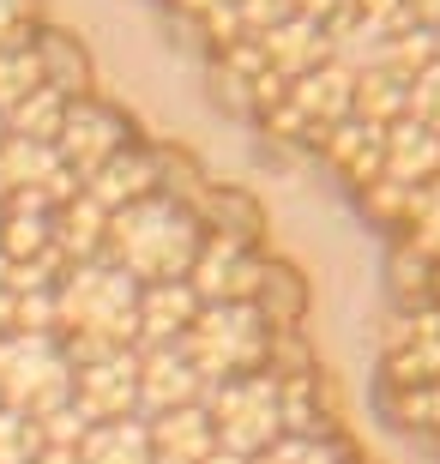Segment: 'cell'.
<instances>
[{
  "label": "cell",
  "mask_w": 440,
  "mask_h": 464,
  "mask_svg": "<svg viewBox=\"0 0 440 464\" xmlns=\"http://www.w3.org/2000/svg\"><path fill=\"white\" fill-rule=\"evenodd\" d=\"M139 332V284L109 259L67 266L54 284V338L67 356H103V350H133Z\"/></svg>",
  "instance_id": "6da1fadb"
},
{
  "label": "cell",
  "mask_w": 440,
  "mask_h": 464,
  "mask_svg": "<svg viewBox=\"0 0 440 464\" xmlns=\"http://www.w3.org/2000/svg\"><path fill=\"white\" fill-rule=\"evenodd\" d=\"M200 241H205V229L193 218V206H175V199L152 193V199H139V206L109 218L103 259L121 266L139 290L145 284H181L193 272V259H200Z\"/></svg>",
  "instance_id": "7a4b0ae2"
},
{
  "label": "cell",
  "mask_w": 440,
  "mask_h": 464,
  "mask_svg": "<svg viewBox=\"0 0 440 464\" xmlns=\"http://www.w3.org/2000/svg\"><path fill=\"white\" fill-rule=\"evenodd\" d=\"M175 350L200 368L205 386H223V380H241V374H266L271 326L259 320L254 302H205Z\"/></svg>",
  "instance_id": "3957f363"
},
{
  "label": "cell",
  "mask_w": 440,
  "mask_h": 464,
  "mask_svg": "<svg viewBox=\"0 0 440 464\" xmlns=\"http://www.w3.org/2000/svg\"><path fill=\"white\" fill-rule=\"evenodd\" d=\"M73 398V356L54 332H6L0 338V404L18 416H49Z\"/></svg>",
  "instance_id": "277c9868"
},
{
  "label": "cell",
  "mask_w": 440,
  "mask_h": 464,
  "mask_svg": "<svg viewBox=\"0 0 440 464\" xmlns=\"http://www.w3.org/2000/svg\"><path fill=\"white\" fill-rule=\"evenodd\" d=\"M205 416L223 452L236 459H259V452L284 434V386L271 374H241L205 392Z\"/></svg>",
  "instance_id": "5b68a950"
},
{
  "label": "cell",
  "mask_w": 440,
  "mask_h": 464,
  "mask_svg": "<svg viewBox=\"0 0 440 464\" xmlns=\"http://www.w3.org/2000/svg\"><path fill=\"white\" fill-rule=\"evenodd\" d=\"M127 145H133V127H127V115H121L115 103H103V97L67 103L61 133H54V157H61V169H67L73 181L97 175L103 163H109L115 151H127Z\"/></svg>",
  "instance_id": "8992f818"
},
{
  "label": "cell",
  "mask_w": 440,
  "mask_h": 464,
  "mask_svg": "<svg viewBox=\"0 0 440 464\" xmlns=\"http://www.w3.org/2000/svg\"><path fill=\"white\" fill-rule=\"evenodd\" d=\"M73 411L97 422H121L139 416V356L133 350H103V356L73 362Z\"/></svg>",
  "instance_id": "52a82bcc"
},
{
  "label": "cell",
  "mask_w": 440,
  "mask_h": 464,
  "mask_svg": "<svg viewBox=\"0 0 440 464\" xmlns=\"http://www.w3.org/2000/svg\"><path fill=\"white\" fill-rule=\"evenodd\" d=\"M259 266H266V259L254 254V241L205 236L200 259H193V272H187V290L200 295V308H205V302H254Z\"/></svg>",
  "instance_id": "ba28073f"
},
{
  "label": "cell",
  "mask_w": 440,
  "mask_h": 464,
  "mask_svg": "<svg viewBox=\"0 0 440 464\" xmlns=\"http://www.w3.org/2000/svg\"><path fill=\"white\" fill-rule=\"evenodd\" d=\"M139 356V416H163V411H181V404H205V386L200 368L181 356V350H133Z\"/></svg>",
  "instance_id": "9c48e42d"
},
{
  "label": "cell",
  "mask_w": 440,
  "mask_h": 464,
  "mask_svg": "<svg viewBox=\"0 0 440 464\" xmlns=\"http://www.w3.org/2000/svg\"><path fill=\"white\" fill-rule=\"evenodd\" d=\"M79 193H85L103 218H115V211L139 206V199H152V193H157V151L127 145V151H115L97 175H85V181H79Z\"/></svg>",
  "instance_id": "30bf717a"
},
{
  "label": "cell",
  "mask_w": 440,
  "mask_h": 464,
  "mask_svg": "<svg viewBox=\"0 0 440 464\" xmlns=\"http://www.w3.org/2000/svg\"><path fill=\"white\" fill-rule=\"evenodd\" d=\"M200 314V295L181 284H145L139 290V332H133V350H175Z\"/></svg>",
  "instance_id": "8fae6325"
},
{
  "label": "cell",
  "mask_w": 440,
  "mask_h": 464,
  "mask_svg": "<svg viewBox=\"0 0 440 464\" xmlns=\"http://www.w3.org/2000/svg\"><path fill=\"white\" fill-rule=\"evenodd\" d=\"M139 422H145V440H152L157 464H205L211 452H218V434H211L205 404H181V411L139 416Z\"/></svg>",
  "instance_id": "7c38bea8"
},
{
  "label": "cell",
  "mask_w": 440,
  "mask_h": 464,
  "mask_svg": "<svg viewBox=\"0 0 440 464\" xmlns=\"http://www.w3.org/2000/svg\"><path fill=\"white\" fill-rule=\"evenodd\" d=\"M31 54H36V67H43V85H49L54 97H67V103L91 97V72H97V61H91V49H85V43H79L73 31L36 24Z\"/></svg>",
  "instance_id": "4fadbf2b"
},
{
  "label": "cell",
  "mask_w": 440,
  "mask_h": 464,
  "mask_svg": "<svg viewBox=\"0 0 440 464\" xmlns=\"http://www.w3.org/2000/svg\"><path fill=\"white\" fill-rule=\"evenodd\" d=\"M259 43H266V61L278 72H296V79H302V72H314L326 61V31L320 24H314V18H302V13H278L266 24V36H259Z\"/></svg>",
  "instance_id": "5bb4252c"
},
{
  "label": "cell",
  "mask_w": 440,
  "mask_h": 464,
  "mask_svg": "<svg viewBox=\"0 0 440 464\" xmlns=\"http://www.w3.org/2000/svg\"><path fill=\"white\" fill-rule=\"evenodd\" d=\"M79 464H157L152 440H145V422L139 416H121V422H97L79 440Z\"/></svg>",
  "instance_id": "9a60e30c"
},
{
  "label": "cell",
  "mask_w": 440,
  "mask_h": 464,
  "mask_svg": "<svg viewBox=\"0 0 440 464\" xmlns=\"http://www.w3.org/2000/svg\"><path fill=\"white\" fill-rule=\"evenodd\" d=\"M36 91H43V67H36L31 43H18V49H0V115H13L18 103H31Z\"/></svg>",
  "instance_id": "2e32d148"
},
{
  "label": "cell",
  "mask_w": 440,
  "mask_h": 464,
  "mask_svg": "<svg viewBox=\"0 0 440 464\" xmlns=\"http://www.w3.org/2000/svg\"><path fill=\"white\" fill-rule=\"evenodd\" d=\"M248 464H344V452L332 447L326 434H278V440Z\"/></svg>",
  "instance_id": "e0dca14e"
},
{
  "label": "cell",
  "mask_w": 440,
  "mask_h": 464,
  "mask_svg": "<svg viewBox=\"0 0 440 464\" xmlns=\"http://www.w3.org/2000/svg\"><path fill=\"white\" fill-rule=\"evenodd\" d=\"M36 452H43V440H36V422L0 404V464H31Z\"/></svg>",
  "instance_id": "ac0fdd59"
},
{
  "label": "cell",
  "mask_w": 440,
  "mask_h": 464,
  "mask_svg": "<svg viewBox=\"0 0 440 464\" xmlns=\"http://www.w3.org/2000/svg\"><path fill=\"white\" fill-rule=\"evenodd\" d=\"M36 36V0H0V49H18Z\"/></svg>",
  "instance_id": "d6986e66"
},
{
  "label": "cell",
  "mask_w": 440,
  "mask_h": 464,
  "mask_svg": "<svg viewBox=\"0 0 440 464\" xmlns=\"http://www.w3.org/2000/svg\"><path fill=\"white\" fill-rule=\"evenodd\" d=\"M410 109H416L428 127H440V72H423V79H416V91H410Z\"/></svg>",
  "instance_id": "ffe728a7"
},
{
  "label": "cell",
  "mask_w": 440,
  "mask_h": 464,
  "mask_svg": "<svg viewBox=\"0 0 440 464\" xmlns=\"http://www.w3.org/2000/svg\"><path fill=\"white\" fill-rule=\"evenodd\" d=\"M416 211H423V241L440 254V193H423V206H416Z\"/></svg>",
  "instance_id": "44dd1931"
},
{
  "label": "cell",
  "mask_w": 440,
  "mask_h": 464,
  "mask_svg": "<svg viewBox=\"0 0 440 464\" xmlns=\"http://www.w3.org/2000/svg\"><path fill=\"white\" fill-rule=\"evenodd\" d=\"M344 6H350V0H289V13L314 18V24H320V18H332V13H344Z\"/></svg>",
  "instance_id": "7402d4cb"
},
{
  "label": "cell",
  "mask_w": 440,
  "mask_h": 464,
  "mask_svg": "<svg viewBox=\"0 0 440 464\" xmlns=\"http://www.w3.org/2000/svg\"><path fill=\"white\" fill-rule=\"evenodd\" d=\"M31 464H79V452H61V447H43Z\"/></svg>",
  "instance_id": "603a6c76"
},
{
  "label": "cell",
  "mask_w": 440,
  "mask_h": 464,
  "mask_svg": "<svg viewBox=\"0 0 440 464\" xmlns=\"http://www.w3.org/2000/svg\"><path fill=\"white\" fill-rule=\"evenodd\" d=\"M6 332H13V290L0 284V338H6Z\"/></svg>",
  "instance_id": "cb8c5ba5"
},
{
  "label": "cell",
  "mask_w": 440,
  "mask_h": 464,
  "mask_svg": "<svg viewBox=\"0 0 440 464\" xmlns=\"http://www.w3.org/2000/svg\"><path fill=\"white\" fill-rule=\"evenodd\" d=\"M410 6H416L423 18H440V0H410Z\"/></svg>",
  "instance_id": "d4e9b609"
},
{
  "label": "cell",
  "mask_w": 440,
  "mask_h": 464,
  "mask_svg": "<svg viewBox=\"0 0 440 464\" xmlns=\"http://www.w3.org/2000/svg\"><path fill=\"white\" fill-rule=\"evenodd\" d=\"M6 139H13V127H6V115H0V145H6Z\"/></svg>",
  "instance_id": "484cf974"
}]
</instances>
